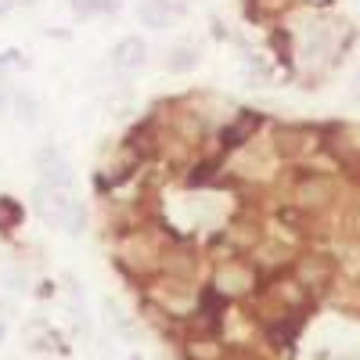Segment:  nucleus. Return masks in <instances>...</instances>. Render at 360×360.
Wrapping results in <instances>:
<instances>
[{
    "mask_svg": "<svg viewBox=\"0 0 360 360\" xmlns=\"http://www.w3.org/2000/svg\"><path fill=\"white\" fill-rule=\"evenodd\" d=\"M188 11L184 0H141L137 4V18L148 29H169L173 22H180Z\"/></svg>",
    "mask_w": 360,
    "mask_h": 360,
    "instance_id": "9",
    "label": "nucleus"
},
{
    "mask_svg": "<svg viewBox=\"0 0 360 360\" xmlns=\"http://www.w3.org/2000/svg\"><path fill=\"white\" fill-rule=\"evenodd\" d=\"M270 47H274V54L281 58L285 65L292 62V33L288 29H274V33H270Z\"/></svg>",
    "mask_w": 360,
    "mask_h": 360,
    "instance_id": "16",
    "label": "nucleus"
},
{
    "mask_svg": "<svg viewBox=\"0 0 360 360\" xmlns=\"http://www.w3.org/2000/svg\"><path fill=\"white\" fill-rule=\"evenodd\" d=\"M292 0H249V15L252 18H270V15H281Z\"/></svg>",
    "mask_w": 360,
    "mask_h": 360,
    "instance_id": "15",
    "label": "nucleus"
},
{
    "mask_svg": "<svg viewBox=\"0 0 360 360\" xmlns=\"http://www.w3.org/2000/svg\"><path fill=\"white\" fill-rule=\"evenodd\" d=\"M69 4H72V11H76L79 22H86L90 15H98V11H101V0H69Z\"/></svg>",
    "mask_w": 360,
    "mask_h": 360,
    "instance_id": "18",
    "label": "nucleus"
},
{
    "mask_svg": "<svg viewBox=\"0 0 360 360\" xmlns=\"http://www.w3.org/2000/svg\"><path fill=\"white\" fill-rule=\"evenodd\" d=\"M335 195H339V188H335V180L328 173H307L295 184L292 202H295V209H303L307 217H317V213H324V209L335 202Z\"/></svg>",
    "mask_w": 360,
    "mask_h": 360,
    "instance_id": "3",
    "label": "nucleus"
},
{
    "mask_svg": "<svg viewBox=\"0 0 360 360\" xmlns=\"http://www.w3.org/2000/svg\"><path fill=\"white\" fill-rule=\"evenodd\" d=\"M353 224H356V234H360V205H356V213H353Z\"/></svg>",
    "mask_w": 360,
    "mask_h": 360,
    "instance_id": "24",
    "label": "nucleus"
},
{
    "mask_svg": "<svg viewBox=\"0 0 360 360\" xmlns=\"http://www.w3.org/2000/svg\"><path fill=\"white\" fill-rule=\"evenodd\" d=\"M162 256H166L162 245L155 242V234H148V231H130V234L119 238V245H115L119 266L134 278H148V274H155V270H162Z\"/></svg>",
    "mask_w": 360,
    "mask_h": 360,
    "instance_id": "2",
    "label": "nucleus"
},
{
    "mask_svg": "<svg viewBox=\"0 0 360 360\" xmlns=\"http://www.w3.org/2000/svg\"><path fill=\"white\" fill-rule=\"evenodd\" d=\"M0 339H4V324H0Z\"/></svg>",
    "mask_w": 360,
    "mask_h": 360,
    "instance_id": "28",
    "label": "nucleus"
},
{
    "mask_svg": "<svg viewBox=\"0 0 360 360\" xmlns=\"http://www.w3.org/2000/svg\"><path fill=\"white\" fill-rule=\"evenodd\" d=\"M18 8V0H0V18H4V15H11Z\"/></svg>",
    "mask_w": 360,
    "mask_h": 360,
    "instance_id": "22",
    "label": "nucleus"
},
{
    "mask_svg": "<svg viewBox=\"0 0 360 360\" xmlns=\"http://www.w3.org/2000/svg\"><path fill=\"white\" fill-rule=\"evenodd\" d=\"M249 252H252V256H249V263H252L256 270H266L270 278H274L278 270H288V266H292V259H295L288 245H270V242H256Z\"/></svg>",
    "mask_w": 360,
    "mask_h": 360,
    "instance_id": "10",
    "label": "nucleus"
},
{
    "mask_svg": "<svg viewBox=\"0 0 360 360\" xmlns=\"http://www.w3.org/2000/svg\"><path fill=\"white\" fill-rule=\"evenodd\" d=\"M198 65V51L191 44H176L166 51V69L169 72H191Z\"/></svg>",
    "mask_w": 360,
    "mask_h": 360,
    "instance_id": "13",
    "label": "nucleus"
},
{
    "mask_svg": "<svg viewBox=\"0 0 360 360\" xmlns=\"http://www.w3.org/2000/svg\"><path fill=\"white\" fill-rule=\"evenodd\" d=\"M321 144V137H317V130H310V127H299V123H281V127H274V137H270V148H274V155L278 159H303L310 148H317Z\"/></svg>",
    "mask_w": 360,
    "mask_h": 360,
    "instance_id": "4",
    "label": "nucleus"
},
{
    "mask_svg": "<svg viewBox=\"0 0 360 360\" xmlns=\"http://www.w3.org/2000/svg\"><path fill=\"white\" fill-rule=\"evenodd\" d=\"M252 285H256V266H252V263L231 259V263H224V266L217 270V292H224L227 299L252 292Z\"/></svg>",
    "mask_w": 360,
    "mask_h": 360,
    "instance_id": "8",
    "label": "nucleus"
},
{
    "mask_svg": "<svg viewBox=\"0 0 360 360\" xmlns=\"http://www.w3.org/2000/svg\"><path fill=\"white\" fill-rule=\"evenodd\" d=\"M310 4H317V8H328V4H332V0H310Z\"/></svg>",
    "mask_w": 360,
    "mask_h": 360,
    "instance_id": "25",
    "label": "nucleus"
},
{
    "mask_svg": "<svg viewBox=\"0 0 360 360\" xmlns=\"http://www.w3.org/2000/svg\"><path fill=\"white\" fill-rule=\"evenodd\" d=\"M33 202H37V213H40L51 227L65 231L69 238H79V234L86 231V209H83L65 188H47V184H40V188L33 191Z\"/></svg>",
    "mask_w": 360,
    "mask_h": 360,
    "instance_id": "1",
    "label": "nucleus"
},
{
    "mask_svg": "<svg viewBox=\"0 0 360 360\" xmlns=\"http://www.w3.org/2000/svg\"><path fill=\"white\" fill-rule=\"evenodd\" d=\"M184 356H188V360H224V342L213 339V335L184 339Z\"/></svg>",
    "mask_w": 360,
    "mask_h": 360,
    "instance_id": "12",
    "label": "nucleus"
},
{
    "mask_svg": "<svg viewBox=\"0 0 360 360\" xmlns=\"http://www.w3.org/2000/svg\"><path fill=\"white\" fill-rule=\"evenodd\" d=\"M11 65H25L22 51H4V54H0V69H11Z\"/></svg>",
    "mask_w": 360,
    "mask_h": 360,
    "instance_id": "20",
    "label": "nucleus"
},
{
    "mask_svg": "<svg viewBox=\"0 0 360 360\" xmlns=\"http://www.w3.org/2000/svg\"><path fill=\"white\" fill-rule=\"evenodd\" d=\"M263 127V115L259 112H238L231 123H224L220 127V134H217V144H220V152H238V148H245L252 137H256V130Z\"/></svg>",
    "mask_w": 360,
    "mask_h": 360,
    "instance_id": "6",
    "label": "nucleus"
},
{
    "mask_svg": "<svg viewBox=\"0 0 360 360\" xmlns=\"http://www.w3.org/2000/svg\"><path fill=\"white\" fill-rule=\"evenodd\" d=\"M148 62V47L141 37H123L115 47H112V65L115 69H123V72H134Z\"/></svg>",
    "mask_w": 360,
    "mask_h": 360,
    "instance_id": "11",
    "label": "nucleus"
},
{
    "mask_svg": "<svg viewBox=\"0 0 360 360\" xmlns=\"http://www.w3.org/2000/svg\"><path fill=\"white\" fill-rule=\"evenodd\" d=\"M4 112H8V94L0 90V115H4Z\"/></svg>",
    "mask_w": 360,
    "mask_h": 360,
    "instance_id": "23",
    "label": "nucleus"
},
{
    "mask_svg": "<svg viewBox=\"0 0 360 360\" xmlns=\"http://www.w3.org/2000/svg\"><path fill=\"white\" fill-rule=\"evenodd\" d=\"M15 105H18V115L25 119V123H37V119H40V108H37L33 94H25V90H22V94L15 98Z\"/></svg>",
    "mask_w": 360,
    "mask_h": 360,
    "instance_id": "17",
    "label": "nucleus"
},
{
    "mask_svg": "<svg viewBox=\"0 0 360 360\" xmlns=\"http://www.w3.org/2000/svg\"><path fill=\"white\" fill-rule=\"evenodd\" d=\"M353 166H360V159H356V162H353Z\"/></svg>",
    "mask_w": 360,
    "mask_h": 360,
    "instance_id": "29",
    "label": "nucleus"
},
{
    "mask_svg": "<svg viewBox=\"0 0 360 360\" xmlns=\"http://www.w3.org/2000/svg\"><path fill=\"white\" fill-rule=\"evenodd\" d=\"M18 4H22V8H29V4H40V0H18Z\"/></svg>",
    "mask_w": 360,
    "mask_h": 360,
    "instance_id": "26",
    "label": "nucleus"
},
{
    "mask_svg": "<svg viewBox=\"0 0 360 360\" xmlns=\"http://www.w3.org/2000/svg\"><path fill=\"white\" fill-rule=\"evenodd\" d=\"M22 220H25L22 202L11 198V195H0V234H8V231L22 227Z\"/></svg>",
    "mask_w": 360,
    "mask_h": 360,
    "instance_id": "14",
    "label": "nucleus"
},
{
    "mask_svg": "<svg viewBox=\"0 0 360 360\" xmlns=\"http://www.w3.org/2000/svg\"><path fill=\"white\" fill-rule=\"evenodd\" d=\"M356 94H360V72H356Z\"/></svg>",
    "mask_w": 360,
    "mask_h": 360,
    "instance_id": "27",
    "label": "nucleus"
},
{
    "mask_svg": "<svg viewBox=\"0 0 360 360\" xmlns=\"http://www.w3.org/2000/svg\"><path fill=\"white\" fill-rule=\"evenodd\" d=\"M37 173H40V184H47V188H65V191L72 188V180H76L69 159L58 152L54 144H44L40 152H37Z\"/></svg>",
    "mask_w": 360,
    "mask_h": 360,
    "instance_id": "7",
    "label": "nucleus"
},
{
    "mask_svg": "<svg viewBox=\"0 0 360 360\" xmlns=\"http://www.w3.org/2000/svg\"><path fill=\"white\" fill-rule=\"evenodd\" d=\"M292 270H295V285L299 288H328L335 281V263L328 259V256H321V252H303V256H295L292 259Z\"/></svg>",
    "mask_w": 360,
    "mask_h": 360,
    "instance_id": "5",
    "label": "nucleus"
},
{
    "mask_svg": "<svg viewBox=\"0 0 360 360\" xmlns=\"http://www.w3.org/2000/svg\"><path fill=\"white\" fill-rule=\"evenodd\" d=\"M127 0H101V11H108V15H115L119 8H123Z\"/></svg>",
    "mask_w": 360,
    "mask_h": 360,
    "instance_id": "21",
    "label": "nucleus"
},
{
    "mask_svg": "<svg viewBox=\"0 0 360 360\" xmlns=\"http://www.w3.org/2000/svg\"><path fill=\"white\" fill-rule=\"evenodd\" d=\"M217 169H220V166H217V159H209V162H198V169H191V176H188V180H191V184H205V180L213 176Z\"/></svg>",
    "mask_w": 360,
    "mask_h": 360,
    "instance_id": "19",
    "label": "nucleus"
}]
</instances>
